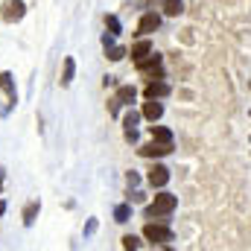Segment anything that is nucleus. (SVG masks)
<instances>
[{
	"mask_svg": "<svg viewBox=\"0 0 251 251\" xmlns=\"http://www.w3.org/2000/svg\"><path fill=\"white\" fill-rule=\"evenodd\" d=\"M176 204H178V199L173 196V193H158L149 204H146V216L149 219H161V216H170L173 210H176Z\"/></svg>",
	"mask_w": 251,
	"mask_h": 251,
	"instance_id": "obj_1",
	"label": "nucleus"
},
{
	"mask_svg": "<svg viewBox=\"0 0 251 251\" xmlns=\"http://www.w3.org/2000/svg\"><path fill=\"white\" fill-rule=\"evenodd\" d=\"M143 237H146L149 243L167 246V243H173V228H170V225H164V222H149V225L143 228Z\"/></svg>",
	"mask_w": 251,
	"mask_h": 251,
	"instance_id": "obj_2",
	"label": "nucleus"
},
{
	"mask_svg": "<svg viewBox=\"0 0 251 251\" xmlns=\"http://www.w3.org/2000/svg\"><path fill=\"white\" fill-rule=\"evenodd\" d=\"M26 15V6H24V0H6L3 3V12H0V18L6 21V24H15V21H21Z\"/></svg>",
	"mask_w": 251,
	"mask_h": 251,
	"instance_id": "obj_3",
	"label": "nucleus"
},
{
	"mask_svg": "<svg viewBox=\"0 0 251 251\" xmlns=\"http://www.w3.org/2000/svg\"><path fill=\"white\" fill-rule=\"evenodd\" d=\"M137 70L146 73V76H152V79H155V76L161 79V76H164V70H161V56H158V53H149L146 59L137 62Z\"/></svg>",
	"mask_w": 251,
	"mask_h": 251,
	"instance_id": "obj_4",
	"label": "nucleus"
},
{
	"mask_svg": "<svg viewBox=\"0 0 251 251\" xmlns=\"http://www.w3.org/2000/svg\"><path fill=\"white\" fill-rule=\"evenodd\" d=\"M158 26H161V15H158V12H146V15L140 18V24H137V32H140L143 38H149Z\"/></svg>",
	"mask_w": 251,
	"mask_h": 251,
	"instance_id": "obj_5",
	"label": "nucleus"
},
{
	"mask_svg": "<svg viewBox=\"0 0 251 251\" xmlns=\"http://www.w3.org/2000/svg\"><path fill=\"white\" fill-rule=\"evenodd\" d=\"M143 158H164V155H170L173 152V146H167V143H155V140H149V143H143L140 149H137Z\"/></svg>",
	"mask_w": 251,
	"mask_h": 251,
	"instance_id": "obj_6",
	"label": "nucleus"
},
{
	"mask_svg": "<svg viewBox=\"0 0 251 251\" xmlns=\"http://www.w3.org/2000/svg\"><path fill=\"white\" fill-rule=\"evenodd\" d=\"M140 114H143L149 123H158V120L164 117V105H161L158 100H146V102H143V108H140Z\"/></svg>",
	"mask_w": 251,
	"mask_h": 251,
	"instance_id": "obj_7",
	"label": "nucleus"
},
{
	"mask_svg": "<svg viewBox=\"0 0 251 251\" xmlns=\"http://www.w3.org/2000/svg\"><path fill=\"white\" fill-rule=\"evenodd\" d=\"M0 91H3L6 97H9V102H12V105L18 102V88H15V76H12L9 70H3V73H0Z\"/></svg>",
	"mask_w": 251,
	"mask_h": 251,
	"instance_id": "obj_8",
	"label": "nucleus"
},
{
	"mask_svg": "<svg viewBox=\"0 0 251 251\" xmlns=\"http://www.w3.org/2000/svg\"><path fill=\"white\" fill-rule=\"evenodd\" d=\"M167 94H170V85L161 82V79H152V82L146 85V91H143L146 100H161V97H167Z\"/></svg>",
	"mask_w": 251,
	"mask_h": 251,
	"instance_id": "obj_9",
	"label": "nucleus"
},
{
	"mask_svg": "<svg viewBox=\"0 0 251 251\" xmlns=\"http://www.w3.org/2000/svg\"><path fill=\"white\" fill-rule=\"evenodd\" d=\"M167 181H170V170L161 167V164H155V167L149 170V184H152V187H167Z\"/></svg>",
	"mask_w": 251,
	"mask_h": 251,
	"instance_id": "obj_10",
	"label": "nucleus"
},
{
	"mask_svg": "<svg viewBox=\"0 0 251 251\" xmlns=\"http://www.w3.org/2000/svg\"><path fill=\"white\" fill-rule=\"evenodd\" d=\"M149 53H152V41H149V38H140L137 44H131V59H134V62L146 59Z\"/></svg>",
	"mask_w": 251,
	"mask_h": 251,
	"instance_id": "obj_11",
	"label": "nucleus"
},
{
	"mask_svg": "<svg viewBox=\"0 0 251 251\" xmlns=\"http://www.w3.org/2000/svg\"><path fill=\"white\" fill-rule=\"evenodd\" d=\"M149 131H152V140H155V143L173 146V131H170V128H164V126H149Z\"/></svg>",
	"mask_w": 251,
	"mask_h": 251,
	"instance_id": "obj_12",
	"label": "nucleus"
},
{
	"mask_svg": "<svg viewBox=\"0 0 251 251\" xmlns=\"http://www.w3.org/2000/svg\"><path fill=\"white\" fill-rule=\"evenodd\" d=\"M134 100H137V91H134L131 85H120V88H117V102H120V105H131Z\"/></svg>",
	"mask_w": 251,
	"mask_h": 251,
	"instance_id": "obj_13",
	"label": "nucleus"
},
{
	"mask_svg": "<svg viewBox=\"0 0 251 251\" xmlns=\"http://www.w3.org/2000/svg\"><path fill=\"white\" fill-rule=\"evenodd\" d=\"M73 76H76V62H73V56H67L62 67V88H67L73 82Z\"/></svg>",
	"mask_w": 251,
	"mask_h": 251,
	"instance_id": "obj_14",
	"label": "nucleus"
},
{
	"mask_svg": "<svg viewBox=\"0 0 251 251\" xmlns=\"http://www.w3.org/2000/svg\"><path fill=\"white\" fill-rule=\"evenodd\" d=\"M38 210H41V201L35 199V201H29L26 207H24V225H32L35 222V216H38Z\"/></svg>",
	"mask_w": 251,
	"mask_h": 251,
	"instance_id": "obj_15",
	"label": "nucleus"
},
{
	"mask_svg": "<svg viewBox=\"0 0 251 251\" xmlns=\"http://www.w3.org/2000/svg\"><path fill=\"white\" fill-rule=\"evenodd\" d=\"M161 6H164V12L173 15V18H178V15L184 12V0H161Z\"/></svg>",
	"mask_w": 251,
	"mask_h": 251,
	"instance_id": "obj_16",
	"label": "nucleus"
},
{
	"mask_svg": "<svg viewBox=\"0 0 251 251\" xmlns=\"http://www.w3.org/2000/svg\"><path fill=\"white\" fill-rule=\"evenodd\" d=\"M131 219V204H117L114 207V222H128Z\"/></svg>",
	"mask_w": 251,
	"mask_h": 251,
	"instance_id": "obj_17",
	"label": "nucleus"
},
{
	"mask_svg": "<svg viewBox=\"0 0 251 251\" xmlns=\"http://www.w3.org/2000/svg\"><path fill=\"white\" fill-rule=\"evenodd\" d=\"M126 53H128V50H126V47H120V44H114V47H108V50H105V56H108L111 62H123Z\"/></svg>",
	"mask_w": 251,
	"mask_h": 251,
	"instance_id": "obj_18",
	"label": "nucleus"
},
{
	"mask_svg": "<svg viewBox=\"0 0 251 251\" xmlns=\"http://www.w3.org/2000/svg\"><path fill=\"white\" fill-rule=\"evenodd\" d=\"M105 26H108V32H111V35H120V32H123V26H120V18H117V15H105Z\"/></svg>",
	"mask_w": 251,
	"mask_h": 251,
	"instance_id": "obj_19",
	"label": "nucleus"
},
{
	"mask_svg": "<svg viewBox=\"0 0 251 251\" xmlns=\"http://www.w3.org/2000/svg\"><path fill=\"white\" fill-rule=\"evenodd\" d=\"M140 117H143L140 111H128V114L123 117V126H126V128H134V126L140 123Z\"/></svg>",
	"mask_w": 251,
	"mask_h": 251,
	"instance_id": "obj_20",
	"label": "nucleus"
},
{
	"mask_svg": "<svg viewBox=\"0 0 251 251\" xmlns=\"http://www.w3.org/2000/svg\"><path fill=\"white\" fill-rule=\"evenodd\" d=\"M123 249L126 251H137V249H140V240H137L134 234H126V237H123Z\"/></svg>",
	"mask_w": 251,
	"mask_h": 251,
	"instance_id": "obj_21",
	"label": "nucleus"
},
{
	"mask_svg": "<svg viewBox=\"0 0 251 251\" xmlns=\"http://www.w3.org/2000/svg\"><path fill=\"white\" fill-rule=\"evenodd\" d=\"M97 228H100V222H97V219H88V225H85V237H94Z\"/></svg>",
	"mask_w": 251,
	"mask_h": 251,
	"instance_id": "obj_22",
	"label": "nucleus"
},
{
	"mask_svg": "<svg viewBox=\"0 0 251 251\" xmlns=\"http://www.w3.org/2000/svg\"><path fill=\"white\" fill-rule=\"evenodd\" d=\"M108 114H111V117H117V114H120V102H117V97H114V100H108Z\"/></svg>",
	"mask_w": 251,
	"mask_h": 251,
	"instance_id": "obj_23",
	"label": "nucleus"
},
{
	"mask_svg": "<svg viewBox=\"0 0 251 251\" xmlns=\"http://www.w3.org/2000/svg\"><path fill=\"white\" fill-rule=\"evenodd\" d=\"M126 181H128V187H137V184H140V176L131 170V173H126Z\"/></svg>",
	"mask_w": 251,
	"mask_h": 251,
	"instance_id": "obj_24",
	"label": "nucleus"
},
{
	"mask_svg": "<svg viewBox=\"0 0 251 251\" xmlns=\"http://www.w3.org/2000/svg\"><path fill=\"white\" fill-rule=\"evenodd\" d=\"M114 44H117V41H114V35H111V32H105V35H102V47L108 50V47H114Z\"/></svg>",
	"mask_w": 251,
	"mask_h": 251,
	"instance_id": "obj_25",
	"label": "nucleus"
},
{
	"mask_svg": "<svg viewBox=\"0 0 251 251\" xmlns=\"http://www.w3.org/2000/svg\"><path fill=\"white\" fill-rule=\"evenodd\" d=\"M126 140L128 143H137V128H126Z\"/></svg>",
	"mask_w": 251,
	"mask_h": 251,
	"instance_id": "obj_26",
	"label": "nucleus"
},
{
	"mask_svg": "<svg viewBox=\"0 0 251 251\" xmlns=\"http://www.w3.org/2000/svg\"><path fill=\"white\" fill-rule=\"evenodd\" d=\"M128 201H143V193H140V190H134V193H128Z\"/></svg>",
	"mask_w": 251,
	"mask_h": 251,
	"instance_id": "obj_27",
	"label": "nucleus"
},
{
	"mask_svg": "<svg viewBox=\"0 0 251 251\" xmlns=\"http://www.w3.org/2000/svg\"><path fill=\"white\" fill-rule=\"evenodd\" d=\"M3 178H6V170L0 167V190H3Z\"/></svg>",
	"mask_w": 251,
	"mask_h": 251,
	"instance_id": "obj_28",
	"label": "nucleus"
},
{
	"mask_svg": "<svg viewBox=\"0 0 251 251\" xmlns=\"http://www.w3.org/2000/svg\"><path fill=\"white\" fill-rule=\"evenodd\" d=\"M3 213H6V201H0V216H3Z\"/></svg>",
	"mask_w": 251,
	"mask_h": 251,
	"instance_id": "obj_29",
	"label": "nucleus"
},
{
	"mask_svg": "<svg viewBox=\"0 0 251 251\" xmlns=\"http://www.w3.org/2000/svg\"><path fill=\"white\" fill-rule=\"evenodd\" d=\"M167 251H173V249H167Z\"/></svg>",
	"mask_w": 251,
	"mask_h": 251,
	"instance_id": "obj_30",
	"label": "nucleus"
}]
</instances>
